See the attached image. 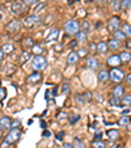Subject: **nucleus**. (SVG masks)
<instances>
[{"label":"nucleus","instance_id":"obj_55","mask_svg":"<svg viewBox=\"0 0 131 148\" xmlns=\"http://www.w3.org/2000/svg\"><path fill=\"white\" fill-rule=\"evenodd\" d=\"M3 18V14H1V12H0V20Z\"/></svg>","mask_w":131,"mask_h":148},{"label":"nucleus","instance_id":"obj_12","mask_svg":"<svg viewBox=\"0 0 131 148\" xmlns=\"http://www.w3.org/2000/svg\"><path fill=\"white\" fill-rule=\"evenodd\" d=\"M59 38V30L56 28H53L49 34L46 36V42H51V41H56Z\"/></svg>","mask_w":131,"mask_h":148},{"label":"nucleus","instance_id":"obj_39","mask_svg":"<svg viewBox=\"0 0 131 148\" xmlns=\"http://www.w3.org/2000/svg\"><path fill=\"white\" fill-rule=\"evenodd\" d=\"M62 92H63L64 95H67V93L70 92V84L64 83V84H63V87H62Z\"/></svg>","mask_w":131,"mask_h":148},{"label":"nucleus","instance_id":"obj_46","mask_svg":"<svg viewBox=\"0 0 131 148\" xmlns=\"http://www.w3.org/2000/svg\"><path fill=\"white\" fill-rule=\"evenodd\" d=\"M64 148H73V144H71V143H64Z\"/></svg>","mask_w":131,"mask_h":148},{"label":"nucleus","instance_id":"obj_52","mask_svg":"<svg viewBox=\"0 0 131 148\" xmlns=\"http://www.w3.org/2000/svg\"><path fill=\"white\" fill-rule=\"evenodd\" d=\"M41 126H42V127H43V129H45V127H46V123L43 122V121H42V122H41Z\"/></svg>","mask_w":131,"mask_h":148},{"label":"nucleus","instance_id":"obj_20","mask_svg":"<svg viewBox=\"0 0 131 148\" xmlns=\"http://www.w3.org/2000/svg\"><path fill=\"white\" fill-rule=\"evenodd\" d=\"M1 51H3L4 54H11L14 51V45L13 43H11V42H8V43H4L3 46H1Z\"/></svg>","mask_w":131,"mask_h":148},{"label":"nucleus","instance_id":"obj_21","mask_svg":"<svg viewBox=\"0 0 131 148\" xmlns=\"http://www.w3.org/2000/svg\"><path fill=\"white\" fill-rule=\"evenodd\" d=\"M96 46H97V53H98V54H106V51L109 50L108 43H105L104 41L98 42V43H97Z\"/></svg>","mask_w":131,"mask_h":148},{"label":"nucleus","instance_id":"obj_32","mask_svg":"<svg viewBox=\"0 0 131 148\" xmlns=\"http://www.w3.org/2000/svg\"><path fill=\"white\" fill-rule=\"evenodd\" d=\"M89 29H91V24L88 23V21H83V23H80V30L88 32Z\"/></svg>","mask_w":131,"mask_h":148},{"label":"nucleus","instance_id":"obj_22","mask_svg":"<svg viewBox=\"0 0 131 148\" xmlns=\"http://www.w3.org/2000/svg\"><path fill=\"white\" fill-rule=\"evenodd\" d=\"M108 136H109V139H112V140H115V139H118V136H119V131L118 130H115V129H112V130H109L108 132Z\"/></svg>","mask_w":131,"mask_h":148},{"label":"nucleus","instance_id":"obj_17","mask_svg":"<svg viewBox=\"0 0 131 148\" xmlns=\"http://www.w3.org/2000/svg\"><path fill=\"white\" fill-rule=\"evenodd\" d=\"M119 46H121L119 41H117V39H114V38H112L110 41L108 42V47H109V50H112V51L118 50V49H119Z\"/></svg>","mask_w":131,"mask_h":148},{"label":"nucleus","instance_id":"obj_57","mask_svg":"<svg viewBox=\"0 0 131 148\" xmlns=\"http://www.w3.org/2000/svg\"><path fill=\"white\" fill-rule=\"evenodd\" d=\"M0 68H1V64H0Z\"/></svg>","mask_w":131,"mask_h":148},{"label":"nucleus","instance_id":"obj_42","mask_svg":"<svg viewBox=\"0 0 131 148\" xmlns=\"http://www.w3.org/2000/svg\"><path fill=\"white\" fill-rule=\"evenodd\" d=\"M11 147V144H9V143H7L5 140H4L3 143H1V145H0V148H9Z\"/></svg>","mask_w":131,"mask_h":148},{"label":"nucleus","instance_id":"obj_6","mask_svg":"<svg viewBox=\"0 0 131 148\" xmlns=\"http://www.w3.org/2000/svg\"><path fill=\"white\" fill-rule=\"evenodd\" d=\"M11 11H12V13H14V14L23 13V12L25 11V3H24V0H14L11 5Z\"/></svg>","mask_w":131,"mask_h":148},{"label":"nucleus","instance_id":"obj_14","mask_svg":"<svg viewBox=\"0 0 131 148\" xmlns=\"http://www.w3.org/2000/svg\"><path fill=\"white\" fill-rule=\"evenodd\" d=\"M75 41L78 43H86V39H88V36H86V32H83V30H79L78 33L75 34Z\"/></svg>","mask_w":131,"mask_h":148},{"label":"nucleus","instance_id":"obj_47","mask_svg":"<svg viewBox=\"0 0 131 148\" xmlns=\"http://www.w3.org/2000/svg\"><path fill=\"white\" fill-rule=\"evenodd\" d=\"M125 45H126V47H131V39H128V41L126 42Z\"/></svg>","mask_w":131,"mask_h":148},{"label":"nucleus","instance_id":"obj_1","mask_svg":"<svg viewBox=\"0 0 131 148\" xmlns=\"http://www.w3.org/2000/svg\"><path fill=\"white\" fill-rule=\"evenodd\" d=\"M46 67H47V59H46L45 56L43 55L33 56V59H32V68H33L34 71L41 72V71H43Z\"/></svg>","mask_w":131,"mask_h":148},{"label":"nucleus","instance_id":"obj_4","mask_svg":"<svg viewBox=\"0 0 131 148\" xmlns=\"http://www.w3.org/2000/svg\"><path fill=\"white\" fill-rule=\"evenodd\" d=\"M20 138H21V130L20 129H11L8 131V134H7V136L4 138V140L12 145V144L19 142Z\"/></svg>","mask_w":131,"mask_h":148},{"label":"nucleus","instance_id":"obj_5","mask_svg":"<svg viewBox=\"0 0 131 148\" xmlns=\"http://www.w3.org/2000/svg\"><path fill=\"white\" fill-rule=\"evenodd\" d=\"M123 79H125V72H123L122 70H119L118 67L113 68V70L109 72V80H112L113 83L119 84Z\"/></svg>","mask_w":131,"mask_h":148},{"label":"nucleus","instance_id":"obj_9","mask_svg":"<svg viewBox=\"0 0 131 148\" xmlns=\"http://www.w3.org/2000/svg\"><path fill=\"white\" fill-rule=\"evenodd\" d=\"M108 26H109V29H110V30H112V32L118 30V29L121 28V20H119V17H117V16H113L112 18L109 20Z\"/></svg>","mask_w":131,"mask_h":148},{"label":"nucleus","instance_id":"obj_13","mask_svg":"<svg viewBox=\"0 0 131 148\" xmlns=\"http://www.w3.org/2000/svg\"><path fill=\"white\" fill-rule=\"evenodd\" d=\"M86 67L89 68V70H97L98 68V60L95 58V56H89V58L86 59Z\"/></svg>","mask_w":131,"mask_h":148},{"label":"nucleus","instance_id":"obj_26","mask_svg":"<svg viewBox=\"0 0 131 148\" xmlns=\"http://www.w3.org/2000/svg\"><path fill=\"white\" fill-rule=\"evenodd\" d=\"M23 46H24L25 49H30V50H32V47L34 46L33 39H32V38H25V39L23 41Z\"/></svg>","mask_w":131,"mask_h":148},{"label":"nucleus","instance_id":"obj_27","mask_svg":"<svg viewBox=\"0 0 131 148\" xmlns=\"http://www.w3.org/2000/svg\"><path fill=\"white\" fill-rule=\"evenodd\" d=\"M121 103H122V105H125V106H130V105H131V96L130 95L123 96V97L121 98Z\"/></svg>","mask_w":131,"mask_h":148},{"label":"nucleus","instance_id":"obj_10","mask_svg":"<svg viewBox=\"0 0 131 148\" xmlns=\"http://www.w3.org/2000/svg\"><path fill=\"white\" fill-rule=\"evenodd\" d=\"M41 79H42V73L38 72V71H34V72H32L30 75L28 76L26 81H28V83H32V84H36V83H39Z\"/></svg>","mask_w":131,"mask_h":148},{"label":"nucleus","instance_id":"obj_16","mask_svg":"<svg viewBox=\"0 0 131 148\" xmlns=\"http://www.w3.org/2000/svg\"><path fill=\"white\" fill-rule=\"evenodd\" d=\"M79 55H78V53H76V51H71L70 54H68V56H67V63L68 64H76V63H78L79 62Z\"/></svg>","mask_w":131,"mask_h":148},{"label":"nucleus","instance_id":"obj_18","mask_svg":"<svg viewBox=\"0 0 131 148\" xmlns=\"http://www.w3.org/2000/svg\"><path fill=\"white\" fill-rule=\"evenodd\" d=\"M97 79L101 81V83H105V81L109 80V72L106 70H100L97 73Z\"/></svg>","mask_w":131,"mask_h":148},{"label":"nucleus","instance_id":"obj_41","mask_svg":"<svg viewBox=\"0 0 131 148\" xmlns=\"http://www.w3.org/2000/svg\"><path fill=\"white\" fill-rule=\"evenodd\" d=\"M4 97H5V89L0 87V100H3Z\"/></svg>","mask_w":131,"mask_h":148},{"label":"nucleus","instance_id":"obj_50","mask_svg":"<svg viewBox=\"0 0 131 148\" xmlns=\"http://www.w3.org/2000/svg\"><path fill=\"white\" fill-rule=\"evenodd\" d=\"M42 135H43V136H50V132H49V131H43V134H42Z\"/></svg>","mask_w":131,"mask_h":148},{"label":"nucleus","instance_id":"obj_49","mask_svg":"<svg viewBox=\"0 0 131 148\" xmlns=\"http://www.w3.org/2000/svg\"><path fill=\"white\" fill-rule=\"evenodd\" d=\"M76 45H78V42H76V41H72V42H71V45H70V46H71V47H75Z\"/></svg>","mask_w":131,"mask_h":148},{"label":"nucleus","instance_id":"obj_36","mask_svg":"<svg viewBox=\"0 0 131 148\" xmlns=\"http://www.w3.org/2000/svg\"><path fill=\"white\" fill-rule=\"evenodd\" d=\"M76 53H78L79 58H84V56H86V54H88V50H86L85 47H81V49H79Z\"/></svg>","mask_w":131,"mask_h":148},{"label":"nucleus","instance_id":"obj_29","mask_svg":"<svg viewBox=\"0 0 131 148\" xmlns=\"http://www.w3.org/2000/svg\"><path fill=\"white\" fill-rule=\"evenodd\" d=\"M29 58H30V53H29V51H24V53L21 54V58H20V63H21V64H24V63H25Z\"/></svg>","mask_w":131,"mask_h":148},{"label":"nucleus","instance_id":"obj_2","mask_svg":"<svg viewBox=\"0 0 131 148\" xmlns=\"http://www.w3.org/2000/svg\"><path fill=\"white\" fill-rule=\"evenodd\" d=\"M41 23H42V17L39 14H29V16H26L24 18L23 25L26 29H33L36 26H38Z\"/></svg>","mask_w":131,"mask_h":148},{"label":"nucleus","instance_id":"obj_3","mask_svg":"<svg viewBox=\"0 0 131 148\" xmlns=\"http://www.w3.org/2000/svg\"><path fill=\"white\" fill-rule=\"evenodd\" d=\"M64 32L67 34H76L79 30H80V23H78L76 20H68L67 23H64V26H63Z\"/></svg>","mask_w":131,"mask_h":148},{"label":"nucleus","instance_id":"obj_54","mask_svg":"<svg viewBox=\"0 0 131 148\" xmlns=\"http://www.w3.org/2000/svg\"><path fill=\"white\" fill-rule=\"evenodd\" d=\"M76 1H79V0H76ZM68 3H70V4H72V0H68Z\"/></svg>","mask_w":131,"mask_h":148},{"label":"nucleus","instance_id":"obj_15","mask_svg":"<svg viewBox=\"0 0 131 148\" xmlns=\"http://www.w3.org/2000/svg\"><path fill=\"white\" fill-rule=\"evenodd\" d=\"M125 96V89H123L122 85H115L113 88V97L115 98H122Z\"/></svg>","mask_w":131,"mask_h":148},{"label":"nucleus","instance_id":"obj_28","mask_svg":"<svg viewBox=\"0 0 131 148\" xmlns=\"http://www.w3.org/2000/svg\"><path fill=\"white\" fill-rule=\"evenodd\" d=\"M32 53L36 54V55H41L42 54V46L38 43H34V46L32 47Z\"/></svg>","mask_w":131,"mask_h":148},{"label":"nucleus","instance_id":"obj_45","mask_svg":"<svg viewBox=\"0 0 131 148\" xmlns=\"http://www.w3.org/2000/svg\"><path fill=\"white\" fill-rule=\"evenodd\" d=\"M62 136H64V132H63V131H60L58 135H56V139H58V140H62Z\"/></svg>","mask_w":131,"mask_h":148},{"label":"nucleus","instance_id":"obj_7","mask_svg":"<svg viewBox=\"0 0 131 148\" xmlns=\"http://www.w3.org/2000/svg\"><path fill=\"white\" fill-rule=\"evenodd\" d=\"M12 129V119L9 117L0 118V130L1 131H9Z\"/></svg>","mask_w":131,"mask_h":148},{"label":"nucleus","instance_id":"obj_53","mask_svg":"<svg viewBox=\"0 0 131 148\" xmlns=\"http://www.w3.org/2000/svg\"><path fill=\"white\" fill-rule=\"evenodd\" d=\"M128 112H130V110H128V109H126V110H123V115H126V114H127V113Z\"/></svg>","mask_w":131,"mask_h":148},{"label":"nucleus","instance_id":"obj_8","mask_svg":"<svg viewBox=\"0 0 131 148\" xmlns=\"http://www.w3.org/2000/svg\"><path fill=\"white\" fill-rule=\"evenodd\" d=\"M20 26H21V23L19 20H12L5 25V30L9 32V33H14V32H17L20 29Z\"/></svg>","mask_w":131,"mask_h":148},{"label":"nucleus","instance_id":"obj_19","mask_svg":"<svg viewBox=\"0 0 131 148\" xmlns=\"http://www.w3.org/2000/svg\"><path fill=\"white\" fill-rule=\"evenodd\" d=\"M119 58H121V62H122V63H128V62H131V53L127 50L122 51V53L119 54Z\"/></svg>","mask_w":131,"mask_h":148},{"label":"nucleus","instance_id":"obj_40","mask_svg":"<svg viewBox=\"0 0 131 148\" xmlns=\"http://www.w3.org/2000/svg\"><path fill=\"white\" fill-rule=\"evenodd\" d=\"M25 5H34V4L38 3V0H24Z\"/></svg>","mask_w":131,"mask_h":148},{"label":"nucleus","instance_id":"obj_35","mask_svg":"<svg viewBox=\"0 0 131 148\" xmlns=\"http://www.w3.org/2000/svg\"><path fill=\"white\" fill-rule=\"evenodd\" d=\"M128 123H130V117H126V115L121 117V119H119V125L121 126H127Z\"/></svg>","mask_w":131,"mask_h":148},{"label":"nucleus","instance_id":"obj_31","mask_svg":"<svg viewBox=\"0 0 131 148\" xmlns=\"http://www.w3.org/2000/svg\"><path fill=\"white\" fill-rule=\"evenodd\" d=\"M92 145H93V148H106V144L102 140H93Z\"/></svg>","mask_w":131,"mask_h":148},{"label":"nucleus","instance_id":"obj_24","mask_svg":"<svg viewBox=\"0 0 131 148\" xmlns=\"http://www.w3.org/2000/svg\"><path fill=\"white\" fill-rule=\"evenodd\" d=\"M121 30L123 32V33H125V36L126 37H128V38L131 39V25H128V24H123L122 26H121Z\"/></svg>","mask_w":131,"mask_h":148},{"label":"nucleus","instance_id":"obj_25","mask_svg":"<svg viewBox=\"0 0 131 148\" xmlns=\"http://www.w3.org/2000/svg\"><path fill=\"white\" fill-rule=\"evenodd\" d=\"M113 34H114V39H117V41H123V39H126V36L125 33H123L122 30H114L113 32Z\"/></svg>","mask_w":131,"mask_h":148},{"label":"nucleus","instance_id":"obj_34","mask_svg":"<svg viewBox=\"0 0 131 148\" xmlns=\"http://www.w3.org/2000/svg\"><path fill=\"white\" fill-rule=\"evenodd\" d=\"M112 8H113V11H115V12H118L121 9V1L119 0H113L112 1Z\"/></svg>","mask_w":131,"mask_h":148},{"label":"nucleus","instance_id":"obj_33","mask_svg":"<svg viewBox=\"0 0 131 148\" xmlns=\"http://www.w3.org/2000/svg\"><path fill=\"white\" fill-rule=\"evenodd\" d=\"M131 8V0H122L121 1V9H128Z\"/></svg>","mask_w":131,"mask_h":148},{"label":"nucleus","instance_id":"obj_48","mask_svg":"<svg viewBox=\"0 0 131 148\" xmlns=\"http://www.w3.org/2000/svg\"><path fill=\"white\" fill-rule=\"evenodd\" d=\"M3 58H4V53L1 51V49H0V62L3 60Z\"/></svg>","mask_w":131,"mask_h":148},{"label":"nucleus","instance_id":"obj_37","mask_svg":"<svg viewBox=\"0 0 131 148\" xmlns=\"http://www.w3.org/2000/svg\"><path fill=\"white\" fill-rule=\"evenodd\" d=\"M110 105H112V106H119L121 105V98L112 97L110 98Z\"/></svg>","mask_w":131,"mask_h":148},{"label":"nucleus","instance_id":"obj_23","mask_svg":"<svg viewBox=\"0 0 131 148\" xmlns=\"http://www.w3.org/2000/svg\"><path fill=\"white\" fill-rule=\"evenodd\" d=\"M46 5H47V3H46V1H43V3H39V4H37V7L33 9V12H34L33 14H39L42 11H43V9L46 8Z\"/></svg>","mask_w":131,"mask_h":148},{"label":"nucleus","instance_id":"obj_38","mask_svg":"<svg viewBox=\"0 0 131 148\" xmlns=\"http://www.w3.org/2000/svg\"><path fill=\"white\" fill-rule=\"evenodd\" d=\"M79 119H80V115L76 114V115H71L70 119H68V121H70V125H75V123L78 122Z\"/></svg>","mask_w":131,"mask_h":148},{"label":"nucleus","instance_id":"obj_30","mask_svg":"<svg viewBox=\"0 0 131 148\" xmlns=\"http://www.w3.org/2000/svg\"><path fill=\"white\" fill-rule=\"evenodd\" d=\"M73 148H85V143L80 140L79 138H75V143H73Z\"/></svg>","mask_w":131,"mask_h":148},{"label":"nucleus","instance_id":"obj_44","mask_svg":"<svg viewBox=\"0 0 131 148\" xmlns=\"http://www.w3.org/2000/svg\"><path fill=\"white\" fill-rule=\"evenodd\" d=\"M126 81H127L128 85H131V73H128V75L126 76Z\"/></svg>","mask_w":131,"mask_h":148},{"label":"nucleus","instance_id":"obj_11","mask_svg":"<svg viewBox=\"0 0 131 148\" xmlns=\"http://www.w3.org/2000/svg\"><path fill=\"white\" fill-rule=\"evenodd\" d=\"M121 63H122V62H121V58H119V55H110L108 58V64L109 66H112L113 68H117L118 66H121Z\"/></svg>","mask_w":131,"mask_h":148},{"label":"nucleus","instance_id":"obj_56","mask_svg":"<svg viewBox=\"0 0 131 148\" xmlns=\"http://www.w3.org/2000/svg\"><path fill=\"white\" fill-rule=\"evenodd\" d=\"M0 139H1V130H0Z\"/></svg>","mask_w":131,"mask_h":148},{"label":"nucleus","instance_id":"obj_51","mask_svg":"<svg viewBox=\"0 0 131 148\" xmlns=\"http://www.w3.org/2000/svg\"><path fill=\"white\" fill-rule=\"evenodd\" d=\"M112 148H122L119 144H115V145H112Z\"/></svg>","mask_w":131,"mask_h":148},{"label":"nucleus","instance_id":"obj_43","mask_svg":"<svg viewBox=\"0 0 131 148\" xmlns=\"http://www.w3.org/2000/svg\"><path fill=\"white\" fill-rule=\"evenodd\" d=\"M89 50L92 51V53H93V51H97V46L93 45V43H92V45H89Z\"/></svg>","mask_w":131,"mask_h":148}]
</instances>
